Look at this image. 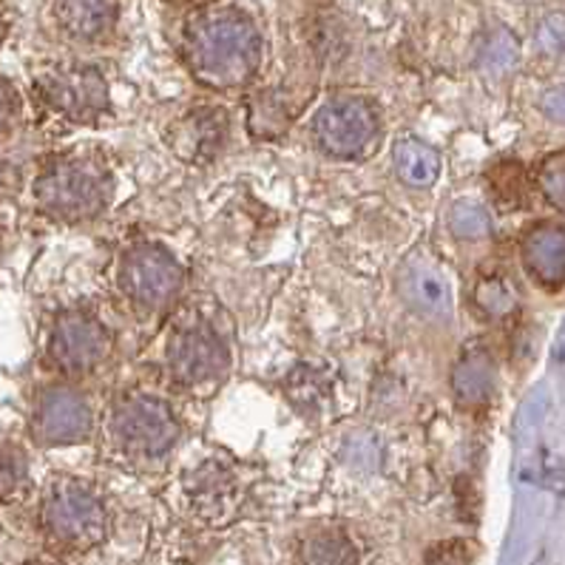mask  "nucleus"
<instances>
[{"label": "nucleus", "mask_w": 565, "mask_h": 565, "mask_svg": "<svg viewBox=\"0 0 565 565\" xmlns=\"http://www.w3.org/2000/svg\"><path fill=\"white\" fill-rule=\"evenodd\" d=\"M182 46L193 77L216 92L247 86L259 72V29L239 9H205L193 14Z\"/></svg>", "instance_id": "f257e3e1"}, {"label": "nucleus", "mask_w": 565, "mask_h": 565, "mask_svg": "<svg viewBox=\"0 0 565 565\" xmlns=\"http://www.w3.org/2000/svg\"><path fill=\"white\" fill-rule=\"evenodd\" d=\"M111 200V177L97 160L57 157L34 177V202L61 222H88Z\"/></svg>", "instance_id": "f03ea898"}, {"label": "nucleus", "mask_w": 565, "mask_h": 565, "mask_svg": "<svg viewBox=\"0 0 565 565\" xmlns=\"http://www.w3.org/2000/svg\"><path fill=\"white\" fill-rule=\"evenodd\" d=\"M166 359L173 381L191 393H211L231 370V350L222 333L196 310H185L173 321Z\"/></svg>", "instance_id": "7ed1b4c3"}, {"label": "nucleus", "mask_w": 565, "mask_h": 565, "mask_svg": "<svg viewBox=\"0 0 565 565\" xmlns=\"http://www.w3.org/2000/svg\"><path fill=\"white\" fill-rule=\"evenodd\" d=\"M41 520L49 537L63 548H92L106 537L108 514L100 494L74 478L54 480L43 494Z\"/></svg>", "instance_id": "20e7f679"}, {"label": "nucleus", "mask_w": 565, "mask_h": 565, "mask_svg": "<svg viewBox=\"0 0 565 565\" xmlns=\"http://www.w3.org/2000/svg\"><path fill=\"white\" fill-rule=\"evenodd\" d=\"M313 137L335 160H364L381 142V114L361 94H339L316 111Z\"/></svg>", "instance_id": "39448f33"}, {"label": "nucleus", "mask_w": 565, "mask_h": 565, "mask_svg": "<svg viewBox=\"0 0 565 565\" xmlns=\"http://www.w3.org/2000/svg\"><path fill=\"white\" fill-rule=\"evenodd\" d=\"M111 438L126 458L153 460L177 444L180 424L166 401L153 395H128L114 409Z\"/></svg>", "instance_id": "423d86ee"}, {"label": "nucleus", "mask_w": 565, "mask_h": 565, "mask_svg": "<svg viewBox=\"0 0 565 565\" xmlns=\"http://www.w3.org/2000/svg\"><path fill=\"white\" fill-rule=\"evenodd\" d=\"M185 273L180 262L160 245H134L122 256L120 287L122 294L142 310H166L182 294Z\"/></svg>", "instance_id": "0eeeda50"}, {"label": "nucleus", "mask_w": 565, "mask_h": 565, "mask_svg": "<svg viewBox=\"0 0 565 565\" xmlns=\"http://www.w3.org/2000/svg\"><path fill=\"white\" fill-rule=\"evenodd\" d=\"M108 350H111L108 330L83 310L63 313L49 333V359L61 373L74 379L94 373L108 359Z\"/></svg>", "instance_id": "6e6552de"}, {"label": "nucleus", "mask_w": 565, "mask_h": 565, "mask_svg": "<svg viewBox=\"0 0 565 565\" xmlns=\"http://www.w3.org/2000/svg\"><path fill=\"white\" fill-rule=\"evenodd\" d=\"M38 88L54 114L74 122L97 120L108 108V83L94 66L54 68Z\"/></svg>", "instance_id": "1a4fd4ad"}, {"label": "nucleus", "mask_w": 565, "mask_h": 565, "mask_svg": "<svg viewBox=\"0 0 565 565\" xmlns=\"http://www.w3.org/2000/svg\"><path fill=\"white\" fill-rule=\"evenodd\" d=\"M94 413L88 401L68 386H46L32 413V435L43 446L81 444L92 435Z\"/></svg>", "instance_id": "9d476101"}, {"label": "nucleus", "mask_w": 565, "mask_h": 565, "mask_svg": "<svg viewBox=\"0 0 565 565\" xmlns=\"http://www.w3.org/2000/svg\"><path fill=\"white\" fill-rule=\"evenodd\" d=\"M227 142V114L216 106H200L182 114L168 134V146L185 162H211Z\"/></svg>", "instance_id": "9b49d317"}, {"label": "nucleus", "mask_w": 565, "mask_h": 565, "mask_svg": "<svg viewBox=\"0 0 565 565\" xmlns=\"http://www.w3.org/2000/svg\"><path fill=\"white\" fill-rule=\"evenodd\" d=\"M117 0H54V18L74 41H97L117 23Z\"/></svg>", "instance_id": "f8f14e48"}, {"label": "nucleus", "mask_w": 565, "mask_h": 565, "mask_svg": "<svg viewBox=\"0 0 565 565\" xmlns=\"http://www.w3.org/2000/svg\"><path fill=\"white\" fill-rule=\"evenodd\" d=\"M393 166L398 180L409 188H433L440 173V157L429 142L420 137H404L393 148Z\"/></svg>", "instance_id": "ddd939ff"}, {"label": "nucleus", "mask_w": 565, "mask_h": 565, "mask_svg": "<svg viewBox=\"0 0 565 565\" xmlns=\"http://www.w3.org/2000/svg\"><path fill=\"white\" fill-rule=\"evenodd\" d=\"M404 294L426 316H444L449 310V285L429 259H418L404 270Z\"/></svg>", "instance_id": "4468645a"}, {"label": "nucleus", "mask_w": 565, "mask_h": 565, "mask_svg": "<svg viewBox=\"0 0 565 565\" xmlns=\"http://www.w3.org/2000/svg\"><path fill=\"white\" fill-rule=\"evenodd\" d=\"M492 361L480 350H472V353H463V359L455 366L452 390L463 406H478L492 393Z\"/></svg>", "instance_id": "2eb2a0df"}, {"label": "nucleus", "mask_w": 565, "mask_h": 565, "mask_svg": "<svg viewBox=\"0 0 565 565\" xmlns=\"http://www.w3.org/2000/svg\"><path fill=\"white\" fill-rule=\"evenodd\" d=\"M525 256L540 279L559 276L565 270V236L552 227L532 233V239L525 242Z\"/></svg>", "instance_id": "dca6fc26"}, {"label": "nucleus", "mask_w": 565, "mask_h": 565, "mask_svg": "<svg viewBox=\"0 0 565 565\" xmlns=\"http://www.w3.org/2000/svg\"><path fill=\"white\" fill-rule=\"evenodd\" d=\"M299 565H359L350 540L333 532H321L307 537L299 552Z\"/></svg>", "instance_id": "f3484780"}, {"label": "nucleus", "mask_w": 565, "mask_h": 565, "mask_svg": "<svg viewBox=\"0 0 565 565\" xmlns=\"http://www.w3.org/2000/svg\"><path fill=\"white\" fill-rule=\"evenodd\" d=\"M29 463L18 446H0V503H9L26 489Z\"/></svg>", "instance_id": "a211bd4d"}, {"label": "nucleus", "mask_w": 565, "mask_h": 565, "mask_svg": "<svg viewBox=\"0 0 565 565\" xmlns=\"http://www.w3.org/2000/svg\"><path fill=\"white\" fill-rule=\"evenodd\" d=\"M449 227H452L455 236H463V239H475V236H483L489 220L478 205H455V211L449 213Z\"/></svg>", "instance_id": "6ab92c4d"}, {"label": "nucleus", "mask_w": 565, "mask_h": 565, "mask_svg": "<svg viewBox=\"0 0 565 565\" xmlns=\"http://www.w3.org/2000/svg\"><path fill=\"white\" fill-rule=\"evenodd\" d=\"M475 301L489 316H500L512 307V296H509V290H505L500 279H480L478 290H475Z\"/></svg>", "instance_id": "aec40b11"}, {"label": "nucleus", "mask_w": 565, "mask_h": 565, "mask_svg": "<svg viewBox=\"0 0 565 565\" xmlns=\"http://www.w3.org/2000/svg\"><path fill=\"white\" fill-rule=\"evenodd\" d=\"M18 114H21L18 94H14V88L0 77V140L12 131V126L18 122Z\"/></svg>", "instance_id": "412c9836"}, {"label": "nucleus", "mask_w": 565, "mask_h": 565, "mask_svg": "<svg viewBox=\"0 0 565 565\" xmlns=\"http://www.w3.org/2000/svg\"><path fill=\"white\" fill-rule=\"evenodd\" d=\"M429 565H466V552L458 543L440 545L438 552L429 557Z\"/></svg>", "instance_id": "4be33fe9"}, {"label": "nucleus", "mask_w": 565, "mask_h": 565, "mask_svg": "<svg viewBox=\"0 0 565 565\" xmlns=\"http://www.w3.org/2000/svg\"><path fill=\"white\" fill-rule=\"evenodd\" d=\"M7 185H9V166L0 160V193L7 191Z\"/></svg>", "instance_id": "5701e85b"}, {"label": "nucleus", "mask_w": 565, "mask_h": 565, "mask_svg": "<svg viewBox=\"0 0 565 565\" xmlns=\"http://www.w3.org/2000/svg\"><path fill=\"white\" fill-rule=\"evenodd\" d=\"M7 38V21H3V12H0V43Z\"/></svg>", "instance_id": "b1692460"}]
</instances>
